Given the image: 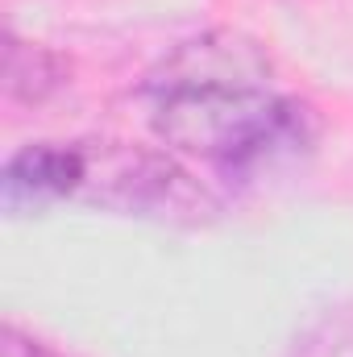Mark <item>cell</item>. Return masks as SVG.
<instances>
[{
	"mask_svg": "<svg viewBox=\"0 0 353 357\" xmlns=\"http://www.w3.org/2000/svg\"><path fill=\"white\" fill-rule=\"evenodd\" d=\"M150 129L183 162L225 178H258L316 146V112L274 75L258 42L212 29L183 42L150 75Z\"/></svg>",
	"mask_w": 353,
	"mask_h": 357,
	"instance_id": "obj_1",
	"label": "cell"
},
{
	"mask_svg": "<svg viewBox=\"0 0 353 357\" xmlns=\"http://www.w3.org/2000/svg\"><path fill=\"white\" fill-rule=\"evenodd\" d=\"M80 183H84V142H33L8 158L0 178L8 212L75 199Z\"/></svg>",
	"mask_w": 353,
	"mask_h": 357,
	"instance_id": "obj_2",
	"label": "cell"
},
{
	"mask_svg": "<svg viewBox=\"0 0 353 357\" xmlns=\"http://www.w3.org/2000/svg\"><path fill=\"white\" fill-rule=\"evenodd\" d=\"M4 84H8V91L17 100L38 104V100H46L50 91L63 84V63L50 50H42L33 42H17L8 33V46H4Z\"/></svg>",
	"mask_w": 353,
	"mask_h": 357,
	"instance_id": "obj_3",
	"label": "cell"
},
{
	"mask_svg": "<svg viewBox=\"0 0 353 357\" xmlns=\"http://www.w3.org/2000/svg\"><path fill=\"white\" fill-rule=\"evenodd\" d=\"M0 357H59V354H54V349H46L42 341H33V337L17 333L13 324H4V333H0Z\"/></svg>",
	"mask_w": 353,
	"mask_h": 357,
	"instance_id": "obj_4",
	"label": "cell"
}]
</instances>
